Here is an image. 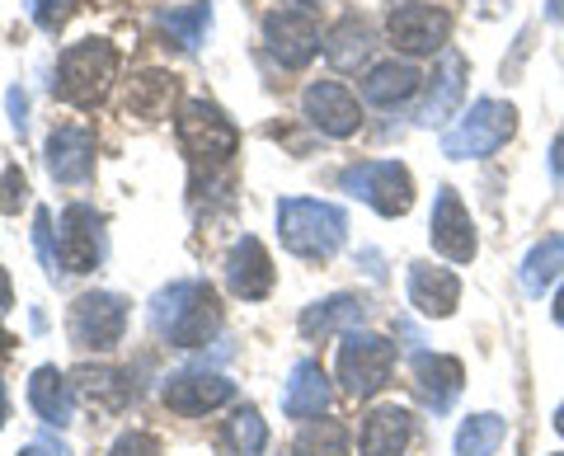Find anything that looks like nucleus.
<instances>
[{"instance_id":"1","label":"nucleus","mask_w":564,"mask_h":456,"mask_svg":"<svg viewBox=\"0 0 564 456\" xmlns=\"http://www.w3.org/2000/svg\"><path fill=\"white\" fill-rule=\"evenodd\" d=\"M151 325H155V335H161L165 344H174V348H203L221 329L217 292H212V283H203V278L170 283L165 292H155Z\"/></svg>"},{"instance_id":"2","label":"nucleus","mask_w":564,"mask_h":456,"mask_svg":"<svg viewBox=\"0 0 564 456\" xmlns=\"http://www.w3.org/2000/svg\"><path fill=\"white\" fill-rule=\"evenodd\" d=\"M113 76H118V47L104 43V39H80L62 52L52 95L62 104H70V109H99Z\"/></svg>"},{"instance_id":"3","label":"nucleus","mask_w":564,"mask_h":456,"mask_svg":"<svg viewBox=\"0 0 564 456\" xmlns=\"http://www.w3.org/2000/svg\"><path fill=\"white\" fill-rule=\"evenodd\" d=\"M278 236L296 259H329L348 240V217H344V207L321 203V198H282Z\"/></svg>"},{"instance_id":"4","label":"nucleus","mask_w":564,"mask_h":456,"mask_svg":"<svg viewBox=\"0 0 564 456\" xmlns=\"http://www.w3.org/2000/svg\"><path fill=\"white\" fill-rule=\"evenodd\" d=\"M518 132V109L508 99H475L470 113H462L443 132V155L452 161H485Z\"/></svg>"},{"instance_id":"5","label":"nucleus","mask_w":564,"mask_h":456,"mask_svg":"<svg viewBox=\"0 0 564 456\" xmlns=\"http://www.w3.org/2000/svg\"><path fill=\"white\" fill-rule=\"evenodd\" d=\"M174 132H180V146L193 165H226L240 146L236 122L212 99H188L180 109V118H174Z\"/></svg>"},{"instance_id":"6","label":"nucleus","mask_w":564,"mask_h":456,"mask_svg":"<svg viewBox=\"0 0 564 456\" xmlns=\"http://www.w3.org/2000/svg\"><path fill=\"white\" fill-rule=\"evenodd\" d=\"M395 372V344L367 329H348L339 344V381L352 400H372L391 386Z\"/></svg>"},{"instance_id":"7","label":"nucleus","mask_w":564,"mask_h":456,"mask_svg":"<svg viewBox=\"0 0 564 456\" xmlns=\"http://www.w3.org/2000/svg\"><path fill=\"white\" fill-rule=\"evenodd\" d=\"M344 193L362 198L367 207H377L381 217H404L414 207V174L400 161H362L339 174Z\"/></svg>"},{"instance_id":"8","label":"nucleus","mask_w":564,"mask_h":456,"mask_svg":"<svg viewBox=\"0 0 564 456\" xmlns=\"http://www.w3.org/2000/svg\"><path fill=\"white\" fill-rule=\"evenodd\" d=\"M122 329H128V302L113 292H85L76 296V306L66 315V335L80 354H90V348L95 354H109V348H118Z\"/></svg>"},{"instance_id":"9","label":"nucleus","mask_w":564,"mask_h":456,"mask_svg":"<svg viewBox=\"0 0 564 456\" xmlns=\"http://www.w3.org/2000/svg\"><path fill=\"white\" fill-rule=\"evenodd\" d=\"M386 39L410 57H429V52H447L452 39V14L443 6H423V0H404L386 14Z\"/></svg>"},{"instance_id":"10","label":"nucleus","mask_w":564,"mask_h":456,"mask_svg":"<svg viewBox=\"0 0 564 456\" xmlns=\"http://www.w3.org/2000/svg\"><path fill=\"white\" fill-rule=\"evenodd\" d=\"M263 43H269V52L288 72H302L321 52V24H315V14L306 6H278L263 14Z\"/></svg>"},{"instance_id":"11","label":"nucleus","mask_w":564,"mask_h":456,"mask_svg":"<svg viewBox=\"0 0 564 456\" xmlns=\"http://www.w3.org/2000/svg\"><path fill=\"white\" fill-rule=\"evenodd\" d=\"M429 240L433 250L452 259V264H470L475 250H480V240H475V221L466 213L462 193H456L452 184L437 188V203H433V217H429Z\"/></svg>"},{"instance_id":"12","label":"nucleus","mask_w":564,"mask_h":456,"mask_svg":"<svg viewBox=\"0 0 564 456\" xmlns=\"http://www.w3.org/2000/svg\"><path fill=\"white\" fill-rule=\"evenodd\" d=\"M302 113L311 128H321L325 137H352L362 128V109L344 80H311L302 95Z\"/></svg>"},{"instance_id":"13","label":"nucleus","mask_w":564,"mask_h":456,"mask_svg":"<svg viewBox=\"0 0 564 456\" xmlns=\"http://www.w3.org/2000/svg\"><path fill=\"white\" fill-rule=\"evenodd\" d=\"M104 217L90 203H70L62 213V236H57V264L66 273H90L104 250Z\"/></svg>"},{"instance_id":"14","label":"nucleus","mask_w":564,"mask_h":456,"mask_svg":"<svg viewBox=\"0 0 564 456\" xmlns=\"http://www.w3.org/2000/svg\"><path fill=\"white\" fill-rule=\"evenodd\" d=\"M161 400H165L174 414L198 419V414H212V410L231 405V400H236V386L226 381V377H217V372H184V377H170V381H165Z\"/></svg>"},{"instance_id":"15","label":"nucleus","mask_w":564,"mask_h":456,"mask_svg":"<svg viewBox=\"0 0 564 456\" xmlns=\"http://www.w3.org/2000/svg\"><path fill=\"white\" fill-rule=\"evenodd\" d=\"M95 132L90 128H76V122H66V128H52L47 137V170L57 184H85L95 174Z\"/></svg>"},{"instance_id":"16","label":"nucleus","mask_w":564,"mask_h":456,"mask_svg":"<svg viewBox=\"0 0 564 456\" xmlns=\"http://www.w3.org/2000/svg\"><path fill=\"white\" fill-rule=\"evenodd\" d=\"M226 287H231L240 302H263L273 292V259L254 236H240L226 254Z\"/></svg>"},{"instance_id":"17","label":"nucleus","mask_w":564,"mask_h":456,"mask_svg":"<svg viewBox=\"0 0 564 456\" xmlns=\"http://www.w3.org/2000/svg\"><path fill=\"white\" fill-rule=\"evenodd\" d=\"M414 386L433 414H447L452 400L462 395V386H466V367L452 354H414Z\"/></svg>"},{"instance_id":"18","label":"nucleus","mask_w":564,"mask_h":456,"mask_svg":"<svg viewBox=\"0 0 564 456\" xmlns=\"http://www.w3.org/2000/svg\"><path fill=\"white\" fill-rule=\"evenodd\" d=\"M410 306L429 321H447L462 306V278L437 264H410Z\"/></svg>"},{"instance_id":"19","label":"nucleus","mask_w":564,"mask_h":456,"mask_svg":"<svg viewBox=\"0 0 564 456\" xmlns=\"http://www.w3.org/2000/svg\"><path fill=\"white\" fill-rule=\"evenodd\" d=\"M414 437V419L404 405H377L372 414L362 419V433H358V452L362 456H400Z\"/></svg>"},{"instance_id":"20","label":"nucleus","mask_w":564,"mask_h":456,"mask_svg":"<svg viewBox=\"0 0 564 456\" xmlns=\"http://www.w3.org/2000/svg\"><path fill=\"white\" fill-rule=\"evenodd\" d=\"M29 405L39 410L43 424L52 428H66L70 419H76V381H66L57 367H39V372L29 377Z\"/></svg>"},{"instance_id":"21","label":"nucleus","mask_w":564,"mask_h":456,"mask_svg":"<svg viewBox=\"0 0 564 456\" xmlns=\"http://www.w3.org/2000/svg\"><path fill=\"white\" fill-rule=\"evenodd\" d=\"M174 99H180V76H170V72H141V76H132L122 109H128V118L161 122V118H170Z\"/></svg>"},{"instance_id":"22","label":"nucleus","mask_w":564,"mask_h":456,"mask_svg":"<svg viewBox=\"0 0 564 456\" xmlns=\"http://www.w3.org/2000/svg\"><path fill=\"white\" fill-rule=\"evenodd\" d=\"M321 47H325V57H329L334 72H358V66L372 57V47H377L372 43V24H367L362 14H344L339 24H329Z\"/></svg>"},{"instance_id":"23","label":"nucleus","mask_w":564,"mask_h":456,"mask_svg":"<svg viewBox=\"0 0 564 456\" xmlns=\"http://www.w3.org/2000/svg\"><path fill=\"white\" fill-rule=\"evenodd\" d=\"M325 405H329V381L321 372V362L302 358L288 377V391H282V414L288 419H321Z\"/></svg>"},{"instance_id":"24","label":"nucleus","mask_w":564,"mask_h":456,"mask_svg":"<svg viewBox=\"0 0 564 456\" xmlns=\"http://www.w3.org/2000/svg\"><path fill=\"white\" fill-rule=\"evenodd\" d=\"M362 315H367V302H362V296L339 292V296H329V302L306 306L296 325H302V335H306V339H334V335H348L352 325H362Z\"/></svg>"},{"instance_id":"25","label":"nucleus","mask_w":564,"mask_h":456,"mask_svg":"<svg viewBox=\"0 0 564 456\" xmlns=\"http://www.w3.org/2000/svg\"><path fill=\"white\" fill-rule=\"evenodd\" d=\"M419 85H423V76L414 72V66L391 57V62H377L372 72H367L362 95H367V104H381V109H391V104L414 99V95H419Z\"/></svg>"},{"instance_id":"26","label":"nucleus","mask_w":564,"mask_h":456,"mask_svg":"<svg viewBox=\"0 0 564 456\" xmlns=\"http://www.w3.org/2000/svg\"><path fill=\"white\" fill-rule=\"evenodd\" d=\"M76 391L99 410H122L137 395V386H132V372H118V367H80Z\"/></svg>"},{"instance_id":"27","label":"nucleus","mask_w":564,"mask_h":456,"mask_svg":"<svg viewBox=\"0 0 564 456\" xmlns=\"http://www.w3.org/2000/svg\"><path fill=\"white\" fill-rule=\"evenodd\" d=\"M462 90H466V57L447 47V52H443V66H437V76H433L429 104H423V122H443V118L456 109Z\"/></svg>"},{"instance_id":"28","label":"nucleus","mask_w":564,"mask_h":456,"mask_svg":"<svg viewBox=\"0 0 564 456\" xmlns=\"http://www.w3.org/2000/svg\"><path fill=\"white\" fill-rule=\"evenodd\" d=\"M560 278H564V236H545L522 259V287L527 296H545V287L560 283Z\"/></svg>"},{"instance_id":"29","label":"nucleus","mask_w":564,"mask_h":456,"mask_svg":"<svg viewBox=\"0 0 564 456\" xmlns=\"http://www.w3.org/2000/svg\"><path fill=\"white\" fill-rule=\"evenodd\" d=\"M503 419L499 414H470L456 433V456H494L503 443Z\"/></svg>"},{"instance_id":"30","label":"nucleus","mask_w":564,"mask_h":456,"mask_svg":"<svg viewBox=\"0 0 564 456\" xmlns=\"http://www.w3.org/2000/svg\"><path fill=\"white\" fill-rule=\"evenodd\" d=\"M296 456H352L348 452V428L339 419H311L296 437Z\"/></svg>"},{"instance_id":"31","label":"nucleus","mask_w":564,"mask_h":456,"mask_svg":"<svg viewBox=\"0 0 564 456\" xmlns=\"http://www.w3.org/2000/svg\"><path fill=\"white\" fill-rule=\"evenodd\" d=\"M226 443L236 447V456H259L263 443H269V428H263V419L254 405H240L231 419H226Z\"/></svg>"},{"instance_id":"32","label":"nucleus","mask_w":564,"mask_h":456,"mask_svg":"<svg viewBox=\"0 0 564 456\" xmlns=\"http://www.w3.org/2000/svg\"><path fill=\"white\" fill-rule=\"evenodd\" d=\"M161 24H165V33L180 47H198L203 43V33H207V24H212V6H184V10H165L161 14Z\"/></svg>"},{"instance_id":"33","label":"nucleus","mask_w":564,"mask_h":456,"mask_svg":"<svg viewBox=\"0 0 564 456\" xmlns=\"http://www.w3.org/2000/svg\"><path fill=\"white\" fill-rule=\"evenodd\" d=\"M70 10H76V0H29V20L43 33H57L70 20Z\"/></svg>"},{"instance_id":"34","label":"nucleus","mask_w":564,"mask_h":456,"mask_svg":"<svg viewBox=\"0 0 564 456\" xmlns=\"http://www.w3.org/2000/svg\"><path fill=\"white\" fill-rule=\"evenodd\" d=\"M29 203V180H24V170H6V180H0V213L6 217H14L20 207Z\"/></svg>"},{"instance_id":"35","label":"nucleus","mask_w":564,"mask_h":456,"mask_svg":"<svg viewBox=\"0 0 564 456\" xmlns=\"http://www.w3.org/2000/svg\"><path fill=\"white\" fill-rule=\"evenodd\" d=\"M109 456H161V437L132 428V433H122L118 443L109 447Z\"/></svg>"},{"instance_id":"36","label":"nucleus","mask_w":564,"mask_h":456,"mask_svg":"<svg viewBox=\"0 0 564 456\" xmlns=\"http://www.w3.org/2000/svg\"><path fill=\"white\" fill-rule=\"evenodd\" d=\"M33 236H39V254H43L47 273H57V250H52V217L47 213H39V221H33Z\"/></svg>"},{"instance_id":"37","label":"nucleus","mask_w":564,"mask_h":456,"mask_svg":"<svg viewBox=\"0 0 564 456\" xmlns=\"http://www.w3.org/2000/svg\"><path fill=\"white\" fill-rule=\"evenodd\" d=\"M24 113H29V99H24L20 85H14V90H10V118H14V128H20V132H24Z\"/></svg>"},{"instance_id":"38","label":"nucleus","mask_w":564,"mask_h":456,"mask_svg":"<svg viewBox=\"0 0 564 456\" xmlns=\"http://www.w3.org/2000/svg\"><path fill=\"white\" fill-rule=\"evenodd\" d=\"M551 170H555V184H564V137H555L551 146Z\"/></svg>"},{"instance_id":"39","label":"nucleus","mask_w":564,"mask_h":456,"mask_svg":"<svg viewBox=\"0 0 564 456\" xmlns=\"http://www.w3.org/2000/svg\"><path fill=\"white\" fill-rule=\"evenodd\" d=\"M0 311H10V278H6V269H0Z\"/></svg>"},{"instance_id":"40","label":"nucleus","mask_w":564,"mask_h":456,"mask_svg":"<svg viewBox=\"0 0 564 456\" xmlns=\"http://www.w3.org/2000/svg\"><path fill=\"white\" fill-rule=\"evenodd\" d=\"M551 315H555V325H564V287L555 292V306H551Z\"/></svg>"},{"instance_id":"41","label":"nucleus","mask_w":564,"mask_h":456,"mask_svg":"<svg viewBox=\"0 0 564 456\" xmlns=\"http://www.w3.org/2000/svg\"><path fill=\"white\" fill-rule=\"evenodd\" d=\"M6 414H10V405H6V381H0V428H6Z\"/></svg>"},{"instance_id":"42","label":"nucleus","mask_w":564,"mask_h":456,"mask_svg":"<svg viewBox=\"0 0 564 456\" xmlns=\"http://www.w3.org/2000/svg\"><path fill=\"white\" fill-rule=\"evenodd\" d=\"M20 456H47V447H43V443H39V447H24Z\"/></svg>"},{"instance_id":"43","label":"nucleus","mask_w":564,"mask_h":456,"mask_svg":"<svg viewBox=\"0 0 564 456\" xmlns=\"http://www.w3.org/2000/svg\"><path fill=\"white\" fill-rule=\"evenodd\" d=\"M555 433H560V437H564V405H560V410H555Z\"/></svg>"}]
</instances>
